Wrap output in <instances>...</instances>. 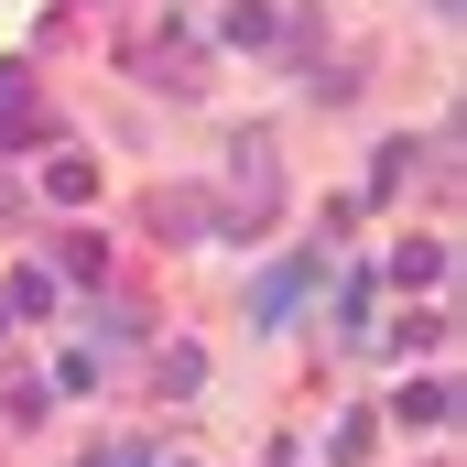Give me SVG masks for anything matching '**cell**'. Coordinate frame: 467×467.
<instances>
[{
    "instance_id": "obj_1",
    "label": "cell",
    "mask_w": 467,
    "mask_h": 467,
    "mask_svg": "<svg viewBox=\"0 0 467 467\" xmlns=\"http://www.w3.org/2000/svg\"><path fill=\"white\" fill-rule=\"evenodd\" d=\"M272 207H283V163H272L261 130H239L229 141V207H218V229H261Z\"/></svg>"
},
{
    "instance_id": "obj_2",
    "label": "cell",
    "mask_w": 467,
    "mask_h": 467,
    "mask_svg": "<svg viewBox=\"0 0 467 467\" xmlns=\"http://www.w3.org/2000/svg\"><path fill=\"white\" fill-rule=\"evenodd\" d=\"M316 272H327V250H305V261H272V272L250 283V327H283V316L316 294Z\"/></svg>"
},
{
    "instance_id": "obj_3",
    "label": "cell",
    "mask_w": 467,
    "mask_h": 467,
    "mask_svg": "<svg viewBox=\"0 0 467 467\" xmlns=\"http://www.w3.org/2000/svg\"><path fill=\"white\" fill-rule=\"evenodd\" d=\"M0 141H11V152L44 141V88H33V66H0Z\"/></svg>"
},
{
    "instance_id": "obj_4",
    "label": "cell",
    "mask_w": 467,
    "mask_h": 467,
    "mask_svg": "<svg viewBox=\"0 0 467 467\" xmlns=\"http://www.w3.org/2000/svg\"><path fill=\"white\" fill-rule=\"evenodd\" d=\"M130 66H141V77H152V88H174V99H185V88H196V77H207V66H196V44H185V33H152V44H141V55H130Z\"/></svg>"
},
{
    "instance_id": "obj_5",
    "label": "cell",
    "mask_w": 467,
    "mask_h": 467,
    "mask_svg": "<svg viewBox=\"0 0 467 467\" xmlns=\"http://www.w3.org/2000/svg\"><path fill=\"white\" fill-rule=\"evenodd\" d=\"M391 413H402L413 435H446V424H457V380H413V391H402Z\"/></svg>"
},
{
    "instance_id": "obj_6",
    "label": "cell",
    "mask_w": 467,
    "mask_h": 467,
    "mask_svg": "<svg viewBox=\"0 0 467 467\" xmlns=\"http://www.w3.org/2000/svg\"><path fill=\"white\" fill-rule=\"evenodd\" d=\"M327 327H337L348 348H369V272H337V305H327Z\"/></svg>"
},
{
    "instance_id": "obj_7",
    "label": "cell",
    "mask_w": 467,
    "mask_h": 467,
    "mask_svg": "<svg viewBox=\"0 0 467 467\" xmlns=\"http://www.w3.org/2000/svg\"><path fill=\"white\" fill-rule=\"evenodd\" d=\"M391 283L435 294V283H446V239H402V250H391Z\"/></svg>"
},
{
    "instance_id": "obj_8",
    "label": "cell",
    "mask_w": 467,
    "mask_h": 467,
    "mask_svg": "<svg viewBox=\"0 0 467 467\" xmlns=\"http://www.w3.org/2000/svg\"><path fill=\"white\" fill-rule=\"evenodd\" d=\"M152 229H174V239H207V229H218V207L174 185V196H152Z\"/></svg>"
},
{
    "instance_id": "obj_9",
    "label": "cell",
    "mask_w": 467,
    "mask_h": 467,
    "mask_svg": "<svg viewBox=\"0 0 467 467\" xmlns=\"http://www.w3.org/2000/svg\"><path fill=\"white\" fill-rule=\"evenodd\" d=\"M369 348H402V358H424V348H446V316H402V327H369Z\"/></svg>"
},
{
    "instance_id": "obj_10",
    "label": "cell",
    "mask_w": 467,
    "mask_h": 467,
    "mask_svg": "<svg viewBox=\"0 0 467 467\" xmlns=\"http://www.w3.org/2000/svg\"><path fill=\"white\" fill-rule=\"evenodd\" d=\"M0 305H11V316H55L66 294H55V272H11V283H0Z\"/></svg>"
},
{
    "instance_id": "obj_11",
    "label": "cell",
    "mask_w": 467,
    "mask_h": 467,
    "mask_svg": "<svg viewBox=\"0 0 467 467\" xmlns=\"http://www.w3.org/2000/svg\"><path fill=\"white\" fill-rule=\"evenodd\" d=\"M44 185H55V196H66V207H88V196H99V163H88V152H66V163H55V174H44Z\"/></svg>"
},
{
    "instance_id": "obj_12",
    "label": "cell",
    "mask_w": 467,
    "mask_h": 467,
    "mask_svg": "<svg viewBox=\"0 0 467 467\" xmlns=\"http://www.w3.org/2000/svg\"><path fill=\"white\" fill-rule=\"evenodd\" d=\"M402 174H413V141H380V174H369V196H402Z\"/></svg>"
},
{
    "instance_id": "obj_13",
    "label": "cell",
    "mask_w": 467,
    "mask_h": 467,
    "mask_svg": "<svg viewBox=\"0 0 467 467\" xmlns=\"http://www.w3.org/2000/svg\"><path fill=\"white\" fill-rule=\"evenodd\" d=\"M55 261H66V272H77V283H99V272H109V250H99V239H88V229L66 239V250H55Z\"/></svg>"
},
{
    "instance_id": "obj_14",
    "label": "cell",
    "mask_w": 467,
    "mask_h": 467,
    "mask_svg": "<svg viewBox=\"0 0 467 467\" xmlns=\"http://www.w3.org/2000/svg\"><path fill=\"white\" fill-rule=\"evenodd\" d=\"M0 337H11V305H0Z\"/></svg>"
},
{
    "instance_id": "obj_15",
    "label": "cell",
    "mask_w": 467,
    "mask_h": 467,
    "mask_svg": "<svg viewBox=\"0 0 467 467\" xmlns=\"http://www.w3.org/2000/svg\"><path fill=\"white\" fill-rule=\"evenodd\" d=\"M435 11H457V0H435Z\"/></svg>"
}]
</instances>
